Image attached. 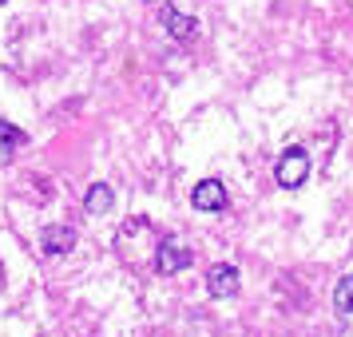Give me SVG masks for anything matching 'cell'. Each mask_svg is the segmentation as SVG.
<instances>
[{
    "mask_svg": "<svg viewBox=\"0 0 353 337\" xmlns=\"http://www.w3.org/2000/svg\"><path fill=\"white\" fill-rule=\"evenodd\" d=\"M274 178H278V187L298 191L305 178H310V155H305V147H286L278 167H274Z\"/></svg>",
    "mask_w": 353,
    "mask_h": 337,
    "instance_id": "6da1fadb",
    "label": "cell"
},
{
    "mask_svg": "<svg viewBox=\"0 0 353 337\" xmlns=\"http://www.w3.org/2000/svg\"><path fill=\"white\" fill-rule=\"evenodd\" d=\"M191 266V250L183 246L179 238H163L159 250H155V270L159 274H179Z\"/></svg>",
    "mask_w": 353,
    "mask_h": 337,
    "instance_id": "7a4b0ae2",
    "label": "cell"
},
{
    "mask_svg": "<svg viewBox=\"0 0 353 337\" xmlns=\"http://www.w3.org/2000/svg\"><path fill=\"white\" fill-rule=\"evenodd\" d=\"M159 20H163V28L175 36V40H194V32H199V20L183 17L175 4H159Z\"/></svg>",
    "mask_w": 353,
    "mask_h": 337,
    "instance_id": "3957f363",
    "label": "cell"
},
{
    "mask_svg": "<svg viewBox=\"0 0 353 337\" xmlns=\"http://www.w3.org/2000/svg\"><path fill=\"white\" fill-rule=\"evenodd\" d=\"M191 207L194 210H223L226 207V187L219 178H203L191 191Z\"/></svg>",
    "mask_w": 353,
    "mask_h": 337,
    "instance_id": "277c9868",
    "label": "cell"
},
{
    "mask_svg": "<svg viewBox=\"0 0 353 337\" xmlns=\"http://www.w3.org/2000/svg\"><path fill=\"white\" fill-rule=\"evenodd\" d=\"M207 294L210 298H234L239 294V270L234 266H214L207 274Z\"/></svg>",
    "mask_w": 353,
    "mask_h": 337,
    "instance_id": "5b68a950",
    "label": "cell"
},
{
    "mask_svg": "<svg viewBox=\"0 0 353 337\" xmlns=\"http://www.w3.org/2000/svg\"><path fill=\"white\" fill-rule=\"evenodd\" d=\"M40 246H44V254H68L76 246V230L72 226H44Z\"/></svg>",
    "mask_w": 353,
    "mask_h": 337,
    "instance_id": "8992f818",
    "label": "cell"
},
{
    "mask_svg": "<svg viewBox=\"0 0 353 337\" xmlns=\"http://www.w3.org/2000/svg\"><path fill=\"white\" fill-rule=\"evenodd\" d=\"M24 143H28V135H24L20 127H12V123H0V163H8Z\"/></svg>",
    "mask_w": 353,
    "mask_h": 337,
    "instance_id": "52a82bcc",
    "label": "cell"
},
{
    "mask_svg": "<svg viewBox=\"0 0 353 337\" xmlns=\"http://www.w3.org/2000/svg\"><path fill=\"white\" fill-rule=\"evenodd\" d=\"M83 207H88V214H108V210H112V187L96 183L92 191L83 194Z\"/></svg>",
    "mask_w": 353,
    "mask_h": 337,
    "instance_id": "ba28073f",
    "label": "cell"
},
{
    "mask_svg": "<svg viewBox=\"0 0 353 337\" xmlns=\"http://www.w3.org/2000/svg\"><path fill=\"white\" fill-rule=\"evenodd\" d=\"M334 309H337V314H353V278H341V282H337Z\"/></svg>",
    "mask_w": 353,
    "mask_h": 337,
    "instance_id": "9c48e42d",
    "label": "cell"
}]
</instances>
